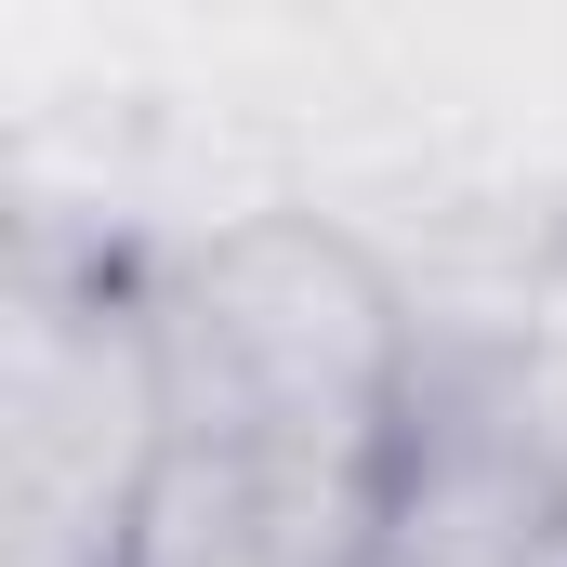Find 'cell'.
<instances>
[{
	"label": "cell",
	"mask_w": 567,
	"mask_h": 567,
	"mask_svg": "<svg viewBox=\"0 0 567 567\" xmlns=\"http://www.w3.org/2000/svg\"><path fill=\"white\" fill-rule=\"evenodd\" d=\"M145 290L172 357V435H278V449H357V462L410 449L423 303L357 225L251 212L145 265Z\"/></svg>",
	"instance_id": "cell-1"
},
{
	"label": "cell",
	"mask_w": 567,
	"mask_h": 567,
	"mask_svg": "<svg viewBox=\"0 0 567 567\" xmlns=\"http://www.w3.org/2000/svg\"><path fill=\"white\" fill-rule=\"evenodd\" d=\"M172 462V357L145 265L53 251L0 290V567H133Z\"/></svg>",
	"instance_id": "cell-2"
},
{
	"label": "cell",
	"mask_w": 567,
	"mask_h": 567,
	"mask_svg": "<svg viewBox=\"0 0 567 567\" xmlns=\"http://www.w3.org/2000/svg\"><path fill=\"white\" fill-rule=\"evenodd\" d=\"M383 515H396V462L278 449V435H172L133 567H370Z\"/></svg>",
	"instance_id": "cell-3"
},
{
	"label": "cell",
	"mask_w": 567,
	"mask_h": 567,
	"mask_svg": "<svg viewBox=\"0 0 567 567\" xmlns=\"http://www.w3.org/2000/svg\"><path fill=\"white\" fill-rule=\"evenodd\" d=\"M370 567H410V555H370Z\"/></svg>",
	"instance_id": "cell-4"
}]
</instances>
